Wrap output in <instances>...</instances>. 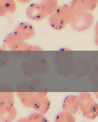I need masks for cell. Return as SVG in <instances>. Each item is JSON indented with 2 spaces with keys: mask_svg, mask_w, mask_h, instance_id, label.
Returning <instances> with one entry per match:
<instances>
[{
  "mask_svg": "<svg viewBox=\"0 0 98 122\" xmlns=\"http://www.w3.org/2000/svg\"><path fill=\"white\" fill-rule=\"evenodd\" d=\"M74 16L68 4L59 5L55 10L48 16V22L53 29L61 30L68 24H70Z\"/></svg>",
  "mask_w": 98,
  "mask_h": 122,
  "instance_id": "1",
  "label": "cell"
},
{
  "mask_svg": "<svg viewBox=\"0 0 98 122\" xmlns=\"http://www.w3.org/2000/svg\"><path fill=\"white\" fill-rule=\"evenodd\" d=\"M79 110L83 116L89 120H94L98 116V104L94 101L91 95L88 92H83L77 95Z\"/></svg>",
  "mask_w": 98,
  "mask_h": 122,
  "instance_id": "2",
  "label": "cell"
},
{
  "mask_svg": "<svg viewBox=\"0 0 98 122\" xmlns=\"http://www.w3.org/2000/svg\"><path fill=\"white\" fill-rule=\"evenodd\" d=\"M95 21L94 15L91 12L85 11L75 15L70 25L72 28L78 32H82L90 29Z\"/></svg>",
  "mask_w": 98,
  "mask_h": 122,
  "instance_id": "3",
  "label": "cell"
},
{
  "mask_svg": "<svg viewBox=\"0 0 98 122\" xmlns=\"http://www.w3.org/2000/svg\"><path fill=\"white\" fill-rule=\"evenodd\" d=\"M12 33L17 40L26 41L32 39L35 35V30L30 23L22 22L15 27Z\"/></svg>",
  "mask_w": 98,
  "mask_h": 122,
  "instance_id": "4",
  "label": "cell"
},
{
  "mask_svg": "<svg viewBox=\"0 0 98 122\" xmlns=\"http://www.w3.org/2000/svg\"><path fill=\"white\" fill-rule=\"evenodd\" d=\"M27 17L33 21H40L48 15L40 2H36L29 5L26 9Z\"/></svg>",
  "mask_w": 98,
  "mask_h": 122,
  "instance_id": "5",
  "label": "cell"
},
{
  "mask_svg": "<svg viewBox=\"0 0 98 122\" xmlns=\"http://www.w3.org/2000/svg\"><path fill=\"white\" fill-rule=\"evenodd\" d=\"M47 92H18L16 95L21 103L26 107L32 108L34 104L42 97L46 96Z\"/></svg>",
  "mask_w": 98,
  "mask_h": 122,
  "instance_id": "6",
  "label": "cell"
},
{
  "mask_svg": "<svg viewBox=\"0 0 98 122\" xmlns=\"http://www.w3.org/2000/svg\"><path fill=\"white\" fill-rule=\"evenodd\" d=\"M62 108L63 110L73 114L77 113L79 110V103L77 96L74 95L68 96L63 101Z\"/></svg>",
  "mask_w": 98,
  "mask_h": 122,
  "instance_id": "7",
  "label": "cell"
},
{
  "mask_svg": "<svg viewBox=\"0 0 98 122\" xmlns=\"http://www.w3.org/2000/svg\"><path fill=\"white\" fill-rule=\"evenodd\" d=\"M17 8L16 0H0V16L13 13Z\"/></svg>",
  "mask_w": 98,
  "mask_h": 122,
  "instance_id": "8",
  "label": "cell"
},
{
  "mask_svg": "<svg viewBox=\"0 0 98 122\" xmlns=\"http://www.w3.org/2000/svg\"><path fill=\"white\" fill-rule=\"evenodd\" d=\"M51 107V102L46 96L39 98L34 104L32 108L39 113L44 114L50 110Z\"/></svg>",
  "mask_w": 98,
  "mask_h": 122,
  "instance_id": "9",
  "label": "cell"
},
{
  "mask_svg": "<svg viewBox=\"0 0 98 122\" xmlns=\"http://www.w3.org/2000/svg\"><path fill=\"white\" fill-rule=\"evenodd\" d=\"M17 116V110L14 106L5 108L0 110V121L3 122H11Z\"/></svg>",
  "mask_w": 98,
  "mask_h": 122,
  "instance_id": "10",
  "label": "cell"
},
{
  "mask_svg": "<svg viewBox=\"0 0 98 122\" xmlns=\"http://www.w3.org/2000/svg\"><path fill=\"white\" fill-rule=\"evenodd\" d=\"M75 15H78L86 11L83 0H71L68 4Z\"/></svg>",
  "mask_w": 98,
  "mask_h": 122,
  "instance_id": "11",
  "label": "cell"
},
{
  "mask_svg": "<svg viewBox=\"0 0 98 122\" xmlns=\"http://www.w3.org/2000/svg\"><path fill=\"white\" fill-rule=\"evenodd\" d=\"M40 2L48 17L53 13L59 6L57 0H40Z\"/></svg>",
  "mask_w": 98,
  "mask_h": 122,
  "instance_id": "12",
  "label": "cell"
},
{
  "mask_svg": "<svg viewBox=\"0 0 98 122\" xmlns=\"http://www.w3.org/2000/svg\"><path fill=\"white\" fill-rule=\"evenodd\" d=\"M19 122H47V120L44 116L43 114L37 112H33L29 114L27 117L19 119L17 121Z\"/></svg>",
  "mask_w": 98,
  "mask_h": 122,
  "instance_id": "13",
  "label": "cell"
},
{
  "mask_svg": "<svg viewBox=\"0 0 98 122\" xmlns=\"http://www.w3.org/2000/svg\"><path fill=\"white\" fill-rule=\"evenodd\" d=\"M29 45L26 41L17 40L9 44L7 49L11 51H28Z\"/></svg>",
  "mask_w": 98,
  "mask_h": 122,
  "instance_id": "14",
  "label": "cell"
},
{
  "mask_svg": "<svg viewBox=\"0 0 98 122\" xmlns=\"http://www.w3.org/2000/svg\"><path fill=\"white\" fill-rule=\"evenodd\" d=\"M75 121L74 114L65 110L59 113L55 120V122H74Z\"/></svg>",
  "mask_w": 98,
  "mask_h": 122,
  "instance_id": "15",
  "label": "cell"
},
{
  "mask_svg": "<svg viewBox=\"0 0 98 122\" xmlns=\"http://www.w3.org/2000/svg\"><path fill=\"white\" fill-rule=\"evenodd\" d=\"M86 11H94L98 5V0H83Z\"/></svg>",
  "mask_w": 98,
  "mask_h": 122,
  "instance_id": "16",
  "label": "cell"
},
{
  "mask_svg": "<svg viewBox=\"0 0 98 122\" xmlns=\"http://www.w3.org/2000/svg\"><path fill=\"white\" fill-rule=\"evenodd\" d=\"M14 106V100L0 99V110Z\"/></svg>",
  "mask_w": 98,
  "mask_h": 122,
  "instance_id": "17",
  "label": "cell"
},
{
  "mask_svg": "<svg viewBox=\"0 0 98 122\" xmlns=\"http://www.w3.org/2000/svg\"><path fill=\"white\" fill-rule=\"evenodd\" d=\"M0 99L14 100V94L12 92H0Z\"/></svg>",
  "mask_w": 98,
  "mask_h": 122,
  "instance_id": "18",
  "label": "cell"
},
{
  "mask_svg": "<svg viewBox=\"0 0 98 122\" xmlns=\"http://www.w3.org/2000/svg\"><path fill=\"white\" fill-rule=\"evenodd\" d=\"M43 49L41 47L37 45H29L28 51H42Z\"/></svg>",
  "mask_w": 98,
  "mask_h": 122,
  "instance_id": "19",
  "label": "cell"
},
{
  "mask_svg": "<svg viewBox=\"0 0 98 122\" xmlns=\"http://www.w3.org/2000/svg\"><path fill=\"white\" fill-rule=\"evenodd\" d=\"M98 25L96 24V25L95 26V28H94V31H95V33H94V41L95 42V43L98 45Z\"/></svg>",
  "mask_w": 98,
  "mask_h": 122,
  "instance_id": "20",
  "label": "cell"
},
{
  "mask_svg": "<svg viewBox=\"0 0 98 122\" xmlns=\"http://www.w3.org/2000/svg\"><path fill=\"white\" fill-rule=\"evenodd\" d=\"M34 0H16V1L18 2V3L22 4H26L31 3Z\"/></svg>",
  "mask_w": 98,
  "mask_h": 122,
  "instance_id": "21",
  "label": "cell"
},
{
  "mask_svg": "<svg viewBox=\"0 0 98 122\" xmlns=\"http://www.w3.org/2000/svg\"><path fill=\"white\" fill-rule=\"evenodd\" d=\"M7 50V49L5 47L3 46H0V51H6Z\"/></svg>",
  "mask_w": 98,
  "mask_h": 122,
  "instance_id": "22",
  "label": "cell"
}]
</instances>
